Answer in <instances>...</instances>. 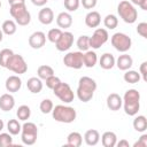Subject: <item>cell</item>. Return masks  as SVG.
<instances>
[{"label":"cell","instance_id":"obj_1","mask_svg":"<svg viewBox=\"0 0 147 147\" xmlns=\"http://www.w3.org/2000/svg\"><path fill=\"white\" fill-rule=\"evenodd\" d=\"M96 90V83L93 78L88 76H83L79 78L78 87H77V98L82 102H88Z\"/></svg>","mask_w":147,"mask_h":147},{"label":"cell","instance_id":"obj_2","mask_svg":"<svg viewBox=\"0 0 147 147\" xmlns=\"http://www.w3.org/2000/svg\"><path fill=\"white\" fill-rule=\"evenodd\" d=\"M122 100H123L122 106L124 107V111L126 115L134 116L138 114L140 109V93L137 90L134 88L127 90Z\"/></svg>","mask_w":147,"mask_h":147},{"label":"cell","instance_id":"obj_3","mask_svg":"<svg viewBox=\"0 0 147 147\" xmlns=\"http://www.w3.org/2000/svg\"><path fill=\"white\" fill-rule=\"evenodd\" d=\"M52 115L53 118L60 123H72L77 117L76 109L74 107L64 106V105H57L53 107Z\"/></svg>","mask_w":147,"mask_h":147},{"label":"cell","instance_id":"obj_4","mask_svg":"<svg viewBox=\"0 0 147 147\" xmlns=\"http://www.w3.org/2000/svg\"><path fill=\"white\" fill-rule=\"evenodd\" d=\"M9 13H10L11 17L15 18L16 24H18L21 26H25L31 22V14L26 9L25 2L24 3L11 5L10 9H9Z\"/></svg>","mask_w":147,"mask_h":147},{"label":"cell","instance_id":"obj_5","mask_svg":"<svg viewBox=\"0 0 147 147\" xmlns=\"http://www.w3.org/2000/svg\"><path fill=\"white\" fill-rule=\"evenodd\" d=\"M117 13L119 15V17L127 24H132L137 21L138 18V11L134 8V6L127 1V0H123L118 3L117 6Z\"/></svg>","mask_w":147,"mask_h":147},{"label":"cell","instance_id":"obj_6","mask_svg":"<svg viewBox=\"0 0 147 147\" xmlns=\"http://www.w3.org/2000/svg\"><path fill=\"white\" fill-rule=\"evenodd\" d=\"M38 127L32 122H25L21 129V139L24 145L31 146L37 141Z\"/></svg>","mask_w":147,"mask_h":147},{"label":"cell","instance_id":"obj_7","mask_svg":"<svg viewBox=\"0 0 147 147\" xmlns=\"http://www.w3.org/2000/svg\"><path fill=\"white\" fill-rule=\"evenodd\" d=\"M110 41H111V45L114 46V48L116 51L121 52V53L127 52L131 48V46H132L131 38L127 34L123 33V32H116V33H114L111 36Z\"/></svg>","mask_w":147,"mask_h":147},{"label":"cell","instance_id":"obj_8","mask_svg":"<svg viewBox=\"0 0 147 147\" xmlns=\"http://www.w3.org/2000/svg\"><path fill=\"white\" fill-rule=\"evenodd\" d=\"M6 68L17 75H22V74H25L26 70H28V64L24 60V57L20 54H13L9 60L7 61V64H6Z\"/></svg>","mask_w":147,"mask_h":147},{"label":"cell","instance_id":"obj_9","mask_svg":"<svg viewBox=\"0 0 147 147\" xmlns=\"http://www.w3.org/2000/svg\"><path fill=\"white\" fill-rule=\"evenodd\" d=\"M54 95H56L61 101H63L64 103H70L74 101L75 99V94L74 91L71 90L70 85L67 83H60L54 90H53Z\"/></svg>","mask_w":147,"mask_h":147},{"label":"cell","instance_id":"obj_10","mask_svg":"<svg viewBox=\"0 0 147 147\" xmlns=\"http://www.w3.org/2000/svg\"><path fill=\"white\" fill-rule=\"evenodd\" d=\"M63 63L65 67L71 68V69H80L84 63H83V52H69L68 54L64 55L63 57Z\"/></svg>","mask_w":147,"mask_h":147},{"label":"cell","instance_id":"obj_11","mask_svg":"<svg viewBox=\"0 0 147 147\" xmlns=\"http://www.w3.org/2000/svg\"><path fill=\"white\" fill-rule=\"evenodd\" d=\"M108 38H109L108 31H107L106 29L99 28V29H96V30L93 32L92 37H90V40H88V41H90V47H92L93 49H98V48H100L103 44L107 42Z\"/></svg>","mask_w":147,"mask_h":147},{"label":"cell","instance_id":"obj_12","mask_svg":"<svg viewBox=\"0 0 147 147\" xmlns=\"http://www.w3.org/2000/svg\"><path fill=\"white\" fill-rule=\"evenodd\" d=\"M72 44H74V34L69 31H64V32L62 31L61 37L55 42V47L60 52H65L72 46Z\"/></svg>","mask_w":147,"mask_h":147},{"label":"cell","instance_id":"obj_13","mask_svg":"<svg viewBox=\"0 0 147 147\" xmlns=\"http://www.w3.org/2000/svg\"><path fill=\"white\" fill-rule=\"evenodd\" d=\"M46 42V34L42 31H36L29 37V45L33 49L41 48Z\"/></svg>","mask_w":147,"mask_h":147},{"label":"cell","instance_id":"obj_14","mask_svg":"<svg viewBox=\"0 0 147 147\" xmlns=\"http://www.w3.org/2000/svg\"><path fill=\"white\" fill-rule=\"evenodd\" d=\"M5 87L8 92H17L20 91V88L22 87V79L16 76V75H13V76H9L7 79H6V83H5Z\"/></svg>","mask_w":147,"mask_h":147},{"label":"cell","instance_id":"obj_15","mask_svg":"<svg viewBox=\"0 0 147 147\" xmlns=\"http://www.w3.org/2000/svg\"><path fill=\"white\" fill-rule=\"evenodd\" d=\"M38 20L41 24L44 25H49L54 21V13L52 8L49 7H44L42 9L39 10L38 13Z\"/></svg>","mask_w":147,"mask_h":147},{"label":"cell","instance_id":"obj_16","mask_svg":"<svg viewBox=\"0 0 147 147\" xmlns=\"http://www.w3.org/2000/svg\"><path fill=\"white\" fill-rule=\"evenodd\" d=\"M123 105V100L121 98L119 94L117 93H110L108 96H107V107L113 110V111H116V110H119L121 107Z\"/></svg>","mask_w":147,"mask_h":147},{"label":"cell","instance_id":"obj_17","mask_svg":"<svg viewBox=\"0 0 147 147\" xmlns=\"http://www.w3.org/2000/svg\"><path fill=\"white\" fill-rule=\"evenodd\" d=\"M101 23V15L96 10L88 11L85 16V24L88 28H98Z\"/></svg>","mask_w":147,"mask_h":147},{"label":"cell","instance_id":"obj_18","mask_svg":"<svg viewBox=\"0 0 147 147\" xmlns=\"http://www.w3.org/2000/svg\"><path fill=\"white\" fill-rule=\"evenodd\" d=\"M115 64L117 65V68L119 69V70H123V71H125V70H129L131 67H132V64H133V59L129 55V54H122V55H119L118 57H117V60L115 61Z\"/></svg>","mask_w":147,"mask_h":147},{"label":"cell","instance_id":"obj_19","mask_svg":"<svg viewBox=\"0 0 147 147\" xmlns=\"http://www.w3.org/2000/svg\"><path fill=\"white\" fill-rule=\"evenodd\" d=\"M15 106V99L10 93H5L0 96V109L3 111H9Z\"/></svg>","mask_w":147,"mask_h":147},{"label":"cell","instance_id":"obj_20","mask_svg":"<svg viewBox=\"0 0 147 147\" xmlns=\"http://www.w3.org/2000/svg\"><path fill=\"white\" fill-rule=\"evenodd\" d=\"M56 24L61 29H68L72 25V16L68 11H62L56 17Z\"/></svg>","mask_w":147,"mask_h":147},{"label":"cell","instance_id":"obj_21","mask_svg":"<svg viewBox=\"0 0 147 147\" xmlns=\"http://www.w3.org/2000/svg\"><path fill=\"white\" fill-rule=\"evenodd\" d=\"M84 140L86 142V145L88 146H95L99 141H100V133L98 130H94V129H91V130H87L84 134Z\"/></svg>","mask_w":147,"mask_h":147},{"label":"cell","instance_id":"obj_22","mask_svg":"<svg viewBox=\"0 0 147 147\" xmlns=\"http://www.w3.org/2000/svg\"><path fill=\"white\" fill-rule=\"evenodd\" d=\"M115 61L116 60H115V57L111 53H105V54L101 55V57L99 60V64L102 69L109 70L115 65Z\"/></svg>","mask_w":147,"mask_h":147},{"label":"cell","instance_id":"obj_23","mask_svg":"<svg viewBox=\"0 0 147 147\" xmlns=\"http://www.w3.org/2000/svg\"><path fill=\"white\" fill-rule=\"evenodd\" d=\"M26 87L31 93H39L42 90V82L39 77H31L26 82Z\"/></svg>","mask_w":147,"mask_h":147},{"label":"cell","instance_id":"obj_24","mask_svg":"<svg viewBox=\"0 0 147 147\" xmlns=\"http://www.w3.org/2000/svg\"><path fill=\"white\" fill-rule=\"evenodd\" d=\"M117 142V136L113 131H107L101 136V144L103 147H114Z\"/></svg>","mask_w":147,"mask_h":147},{"label":"cell","instance_id":"obj_25","mask_svg":"<svg viewBox=\"0 0 147 147\" xmlns=\"http://www.w3.org/2000/svg\"><path fill=\"white\" fill-rule=\"evenodd\" d=\"M98 62V55L94 51H86L83 54V63L86 68H93Z\"/></svg>","mask_w":147,"mask_h":147},{"label":"cell","instance_id":"obj_26","mask_svg":"<svg viewBox=\"0 0 147 147\" xmlns=\"http://www.w3.org/2000/svg\"><path fill=\"white\" fill-rule=\"evenodd\" d=\"M83 144V137L79 132H70L67 137V145L71 147H79Z\"/></svg>","mask_w":147,"mask_h":147},{"label":"cell","instance_id":"obj_27","mask_svg":"<svg viewBox=\"0 0 147 147\" xmlns=\"http://www.w3.org/2000/svg\"><path fill=\"white\" fill-rule=\"evenodd\" d=\"M133 127L138 132H145L147 130V118L144 115H138L133 119Z\"/></svg>","mask_w":147,"mask_h":147},{"label":"cell","instance_id":"obj_28","mask_svg":"<svg viewBox=\"0 0 147 147\" xmlns=\"http://www.w3.org/2000/svg\"><path fill=\"white\" fill-rule=\"evenodd\" d=\"M1 30L7 36H11L16 32L17 30V25H16V22L13 21V20H6L3 23H2V26H1Z\"/></svg>","mask_w":147,"mask_h":147},{"label":"cell","instance_id":"obj_29","mask_svg":"<svg viewBox=\"0 0 147 147\" xmlns=\"http://www.w3.org/2000/svg\"><path fill=\"white\" fill-rule=\"evenodd\" d=\"M123 78H124V80L126 82V83H129V84H136V83H138L139 80H140V74L138 72V71H136V70H125V74H124V76H123Z\"/></svg>","mask_w":147,"mask_h":147},{"label":"cell","instance_id":"obj_30","mask_svg":"<svg viewBox=\"0 0 147 147\" xmlns=\"http://www.w3.org/2000/svg\"><path fill=\"white\" fill-rule=\"evenodd\" d=\"M16 116H17L18 119L25 122V121L29 119L30 116H31V109H30V107L26 106V105L20 106V107L17 108V110H16Z\"/></svg>","mask_w":147,"mask_h":147},{"label":"cell","instance_id":"obj_31","mask_svg":"<svg viewBox=\"0 0 147 147\" xmlns=\"http://www.w3.org/2000/svg\"><path fill=\"white\" fill-rule=\"evenodd\" d=\"M37 75H38V77H39L40 79H44V80H45V79L48 78L49 76L54 75V69H53L52 67L47 65V64H42V65H40V67L38 68Z\"/></svg>","mask_w":147,"mask_h":147},{"label":"cell","instance_id":"obj_32","mask_svg":"<svg viewBox=\"0 0 147 147\" xmlns=\"http://www.w3.org/2000/svg\"><path fill=\"white\" fill-rule=\"evenodd\" d=\"M21 129H22V125L20 124V122L17 119H9L8 123H7V130L8 132L11 134V136H17L20 132H21Z\"/></svg>","mask_w":147,"mask_h":147},{"label":"cell","instance_id":"obj_33","mask_svg":"<svg viewBox=\"0 0 147 147\" xmlns=\"http://www.w3.org/2000/svg\"><path fill=\"white\" fill-rule=\"evenodd\" d=\"M103 24L107 29L114 30L115 28H117L118 25V18L114 15V14H108L105 18H103Z\"/></svg>","mask_w":147,"mask_h":147},{"label":"cell","instance_id":"obj_34","mask_svg":"<svg viewBox=\"0 0 147 147\" xmlns=\"http://www.w3.org/2000/svg\"><path fill=\"white\" fill-rule=\"evenodd\" d=\"M90 37L88 36H80L78 39H77V47L80 52H86L88 51L90 48Z\"/></svg>","mask_w":147,"mask_h":147},{"label":"cell","instance_id":"obj_35","mask_svg":"<svg viewBox=\"0 0 147 147\" xmlns=\"http://www.w3.org/2000/svg\"><path fill=\"white\" fill-rule=\"evenodd\" d=\"M14 54V52L9 48H3L0 51V65L6 68V64H7V61L9 60V57Z\"/></svg>","mask_w":147,"mask_h":147},{"label":"cell","instance_id":"obj_36","mask_svg":"<svg viewBox=\"0 0 147 147\" xmlns=\"http://www.w3.org/2000/svg\"><path fill=\"white\" fill-rule=\"evenodd\" d=\"M53 107H54V105H53L52 100H49V99H44L40 102V105H39V109H40V111L42 114H49V113H52Z\"/></svg>","mask_w":147,"mask_h":147},{"label":"cell","instance_id":"obj_37","mask_svg":"<svg viewBox=\"0 0 147 147\" xmlns=\"http://www.w3.org/2000/svg\"><path fill=\"white\" fill-rule=\"evenodd\" d=\"M61 34H62L61 29H59V28L51 29V30L48 31V33H47V39H48L51 42H54V44H55V42L59 40V38L61 37Z\"/></svg>","mask_w":147,"mask_h":147},{"label":"cell","instance_id":"obj_38","mask_svg":"<svg viewBox=\"0 0 147 147\" xmlns=\"http://www.w3.org/2000/svg\"><path fill=\"white\" fill-rule=\"evenodd\" d=\"M13 145V138L10 133H0V147H7Z\"/></svg>","mask_w":147,"mask_h":147},{"label":"cell","instance_id":"obj_39","mask_svg":"<svg viewBox=\"0 0 147 147\" xmlns=\"http://www.w3.org/2000/svg\"><path fill=\"white\" fill-rule=\"evenodd\" d=\"M63 3L68 11H76L80 5V0H64Z\"/></svg>","mask_w":147,"mask_h":147},{"label":"cell","instance_id":"obj_40","mask_svg":"<svg viewBox=\"0 0 147 147\" xmlns=\"http://www.w3.org/2000/svg\"><path fill=\"white\" fill-rule=\"evenodd\" d=\"M45 80H46V86H47L48 88H51V90H54V88L61 83V79H60L59 77H56L55 75L49 76V77L46 78Z\"/></svg>","mask_w":147,"mask_h":147},{"label":"cell","instance_id":"obj_41","mask_svg":"<svg viewBox=\"0 0 147 147\" xmlns=\"http://www.w3.org/2000/svg\"><path fill=\"white\" fill-rule=\"evenodd\" d=\"M137 32H138V34H140L142 38H147V23H146V22L139 23L138 26H137Z\"/></svg>","mask_w":147,"mask_h":147},{"label":"cell","instance_id":"obj_42","mask_svg":"<svg viewBox=\"0 0 147 147\" xmlns=\"http://www.w3.org/2000/svg\"><path fill=\"white\" fill-rule=\"evenodd\" d=\"M139 74L144 82H147V62L144 61L139 67Z\"/></svg>","mask_w":147,"mask_h":147},{"label":"cell","instance_id":"obj_43","mask_svg":"<svg viewBox=\"0 0 147 147\" xmlns=\"http://www.w3.org/2000/svg\"><path fill=\"white\" fill-rule=\"evenodd\" d=\"M96 2L98 0H80V3L86 9H93L96 6Z\"/></svg>","mask_w":147,"mask_h":147},{"label":"cell","instance_id":"obj_44","mask_svg":"<svg viewBox=\"0 0 147 147\" xmlns=\"http://www.w3.org/2000/svg\"><path fill=\"white\" fill-rule=\"evenodd\" d=\"M134 147H146L147 146V134H142L137 142L133 145Z\"/></svg>","mask_w":147,"mask_h":147},{"label":"cell","instance_id":"obj_45","mask_svg":"<svg viewBox=\"0 0 147 147\" xmlns=\"http://www.w3.org/2000/svg\"><path fill=\"white\" fill-rule=\"evenodd\" d=\"M132 5L139 6L142 10H147V0H131L130 1Z\"/></svg>","mask_w":147,"mask_h":147},{"label":"cell","instance_id":"obj_46","mask_svg":"<svg viewBox=\"0 0 147 147\" xmlns=\"http://www.w3.org/2000/svg\"><path fill=\"white\" fill-rule=\"evenodd\" d=\"M47 1H48V0H31V2H32L34 6H37V7H42V6H45V5L47 3Z\"/></svg>","mask_w":147,"mask_h":147},{"label":"cell","instance_id":"obj_47","mask_svg":"<svg viewBox=\"0 0 147 147\" xmlns=\"http://www.w3.org/2000/svg\"><path fill=\"white\" fill-rule=\"evenodd\" d=\"M116 145H117L118 147H130V144H129V141H127V140H125V139H122V140H119L118 142H116Z\"/></svg>","mask_w":147,"mask_h":147},{"label":"cell","instance_id":"obj_48","mask_svg":"<svg viewBox=\"0 0 147 147\" xmlns=\"http://www.w3.org/2000/svg\"><path fill=\"white\" fill-rule=\"evenodd\" d=\"M25 0H8V3L11 6V5H16V3H24Z\"/></svg>","mask_w":147,"mask_h":147},{"label":"cell","instance_id":"obj_49","mask_svg":"<svg viewBox=\"0 0 147 147\" xmlns=\"http://www.w3.org/2000/svg\"><path fill=\"white\" fill-rule=\"evenodd\" d=\"M3 126H5V123H3V121L0 118V132L2 131V129H3Z\"/></svg>","mask_w":147,"mask_h":147},{"label":"cell","instance_id":"obj_50","mask_svg":"<svg viewBox=\"0 0 147 147\" xmlns=\"http://www.w3.org/2000/svg\"><path fill=\"white\" fill-rule=\"evenodd\" d=\"M2 39H3V32H2V30L0 29V42L2 41Z\"/></svg>","mask_w":147,"mask_h":147},{"label":"cell","instance_id":"obj_51","mask_svg":"<svg viewBox=\"0 0 147 147\" xmlns=\"http://www.w3.org/2000/svg\"><path fill=\"white\" fill-rule=\"evenodd\" d=\"M0 8H1V1H0Z\"/></svg>","mask_w":147,"mask_h":147}]
</instances>
